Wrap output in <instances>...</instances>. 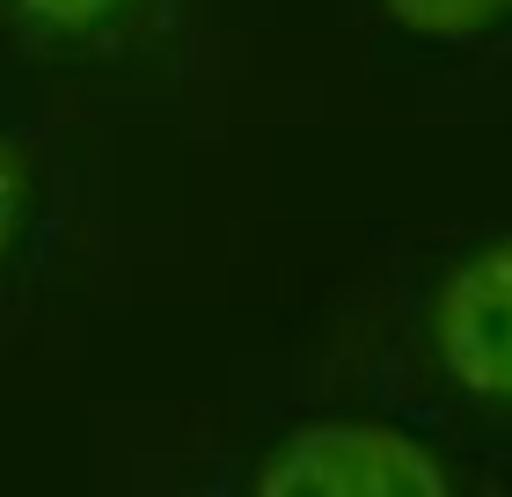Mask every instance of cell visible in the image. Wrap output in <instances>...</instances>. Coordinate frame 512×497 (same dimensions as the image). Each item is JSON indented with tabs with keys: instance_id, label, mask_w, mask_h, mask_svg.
Segmentation results:
<instances>
[{
	"instance_id": "obj_1",
	"label": "cell",
	"mask_w": 512,
	"mask_h": 497,
	"mask_svg": "<svg viewBox=\"0 0 512 497\" xmlns=\"http://www.w3.org/2000/svg\"><path fill=\"white\" fill-rule=\"evenodd\" d=\"M249 497H461V483L403 424L315 417L249 468Z\"/></svg>"
},
{
	"instance_id": "obj_2",
	"label": "cell",
	"mask_w": 512,
	"mask_h": 497,
	"mask_svg": "<svg viewBox=\"0 0 512 497\" xmlns=\"http://www.w3.org/2000/svg\"><path fill=\"white\" fill-rule=\"evenodd\" d=\"M432 359L469 402L512 410V234L461 256L432 293Z\"/></svg>"
},
{
	"instance_id": "obj_3",
	"label": "cell",
	"mask_w": 512,
	"mask_h": 497,
	"mask_svg": "<svg viewBox=\"0 0 512 497\" xmlns=\"http://www.w3.org/2000/svg\"><path fill=\"white\" fill-rule=\"evenodd\" d=\"M381 15L410 37H476L512 15V0H381Z\"/></svg>"
},
{
	"instance_id": "obj_4",
	"label": "cell",
	"mask_w": 512,
	"mask_h": 497,
	"mask_svg": "<svg viewBox=\"0 0 512 497\" xmlns=\"http://www.w3.org/2000/svg\"><path fill=\"white\" fill-rule=\"evenodd\" d=\"M22 22H37V30H96L125 8V0H8Z\"/></svg>"
},
{
	"instance_id": "obj_5",
	"label": "cell",
	"mask_w": 512,
	"mask_h": 497,
	"mask_svg": "<svg viewBox=\"0 0 512 497\" xmlns=\"http://www.w3.org/2000/svg\"><path fill=\"white\" fill-rule=\"evenodd\" d=\"M22 205H30V176H22V154L15 139L0 132V256L15 249V227H22Z\"/></svg>"
}]
</instances>
